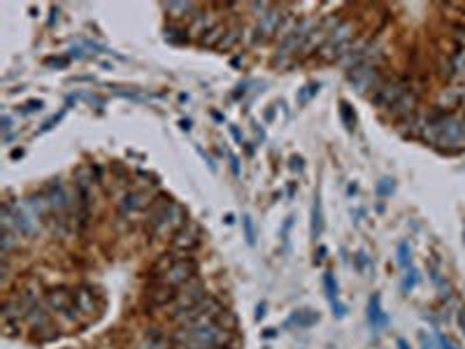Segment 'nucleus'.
<instances>
[{
	"label": "nucleus",
	"instance_id": "nucleus-1",
	"mask_svg": "<svg viewBox=\"0 0 465 349\" xmlns=\"http://www.w3.org/2000/svg\"><path fill=\"white\" fill-rule=\"evenodd\" d=\"M351 38H354V23L349 21H342L331 35L326 38L324 47L319 49V58L321 61H340L344 49L351 45Z\"/></svg>",
	"mask_w": 465,
	"mask_h": 349
},
{
	"label": "nucleus",
	"instance_id": "nucleus-2",
	"mask_svg": "<svg viewBox=\"0 0 465 349\" xmlns=\"http://www.w3.org/2000/svg\"><path fill=\"white\" fill-rule=\"evenodd\" d=\"M196 272H198V263L189 256V259H180L160 277H151V282H154V284L170 287V289H182L184 284H189L191 279H196Z\"/></svg>",
	"mask_w": 465,
	"mask_h": 349
},
{
	"label": "nucleus",
	"instance_id": "nucleus-3",
	"mask_svg": "<svg viewBox=\"0 0 465 349\" xmlns=\"http://www.w3.org/2000/svg\"><path fill=\"white\" fill-rule=\"evenodd\" d=\"M186 223V210L180 205V203H170L168 205V210L160 214V217L156 219V223L151 226V236L154 238H168V236H175L177 231H180L182 226Z\"/></svg>",
	"mask_w": 465,
	"mask_h": 349
},
{
	"label": "nucleus",
	"instance_id": "nucleus-4",
	"mask_svg": "<svg viewBox=\"0 0 465 349\" xmlns=\"http://www.w3.org/2000/svg\"><path fill=\"white\" fill-rule=\"evenodd\" d=\"M349 82L359 94H366V91H372V94H375V91L384 84V77H382L379 65L363 63V65H359V68L349 70Z\"/></svg>",
	"mask_w": 465,
	"mask_h": 349
},
{
	"label": "nucleus",
	"instance_id": "nucleus-5",
	"mask_svg": "<svg viewBox=\"0 0 465 349\" xmlns=\"http://www.w3.org/2000/svg\"><path fill=\"white\" fill-rule=\"evenodd\" d=\"M202 298H207V291H205V284H202L198 277L191 279L189 284H184L182 289H177V298H175L170 319H175L177 314H182V312H186V310H191V307L198 305Z\"/></svg>",
	"mask_w": 465,
	"mask_h": 349
},
{
	"label": "nucleus",
	"instance_id": "nucleus-6",
	"mask_svg": "<svg viewBox=\"0 0 465 349\" xmlns=\"http://www.w3.org/2000/svg\"><path fill=\"white\" fill-rule=\"evenodd\" d=\"M412 87H410V82L400 77V79H384V84L379 87L375 94H372V103H375L379 110H388L398 98H403L405 94H407Z\"/></svg>",
	"mask_w": 465,
	"mask_h": 349
},
{
	"label": "nucleus",
	"instance_id": "nucleus-7",
	"mask_svg": "<svg viewBox=\"0 0 465 349\" xmlns=\"http://www.w3.org/2000/svg\"><path fill=\"white\" fill-rule=\"evenodd\" d=\"M170 240H173V252L182 254V256H189L191 252H196V249L200 247V243H202V231H200L198 223L186 221L184 226L177 231Z\"/></svg>",
	"mask_w": 465,
	"mask_h": 349
},
{
	"label": "nucleus",
	"instance_id": "nucleus-8",
	"mask_svg": "<svg viewBox=\"0 0 465 349\" xmlns=\"http://www.w3.org/2000/svg\"><path fill=\"white\" fill-rule=\"evenodd\" d=\"M5 207L10 210V217H12L16 236H21V238L38 236V231H40V226L35 223L38 217H35V212H33L28 205H12V203H5Z\"/></svg>",
	"mask_w": 465,
	"mask_h": 349
},
{
	"label": "nucleus",
	"instance_id": "nucleus-9",
	"mask_svg": "<svg viewBox=\"0 0 465 349\" xmlns=\"http://www.w3.org/2000/svg\"><path fill=\"white\" fill-rule=\"evenodd\" d=\"M284 16L286 14L279 10V7H270L268 12L261 14V21L256 23V28H253V40H256V43H266V40L279 35Z\"/></svg>",
	"mask_w": 465,
	"mask_h": 349
},
{
	"label": "nucleus",
	"instance_id": "nucleus-10",
	"mask_svg": "<svg viewBox=\"0 0 465 349\" xmlns=\"http://www.w3.org/2000/svg\"><path fill=\"white\" fill-rule=\"evenodd\" d=\"M175 298H177V289L154 284V282H151L149 289H147L145 305H147V310L154 314V310H163V307H168V305H175Z\"/></svg>",
	"mask_w": 465,
	"mask_h": 349
},
{
	"label": "nucleus",
	"instance_id": "nucleus-11",
	"mask_svg": "<svg viewBox=\"0 0 465 349\" xmlns=\"http://www.w3.org/2000/svg\"><path fill=\"white\" fill-rule=\"evenodd\" d=\"M417 107H419V91L417 89H410L407 94H405L403 98H398L391 107H388V116H391L393 121H405L407 116H412L414 112H417Z\"/></svg>",
	"mask_w": 465,
	"mask_h": 349
},
{
	"label": "nucleus",
	"instance_id": "nucleus-12",
	"mask_svg": "<svg viewBox=\"0 0 465 349\" xmlns=\"http://www.w3.org/2000/svg\"><path fill=\"white\" fill-rule=\"evenodd\" d=\"M151 205V194L147 189H133L128 191L124 198H121V203H119V212L126 214V217H131V214H138L142 210H147V207Z\"/></svg>",
	"mask_w": 465,
	"mask_h": 349
},
{
	"label": "nucleus",
	"instance_id": "nucleus-13",
	"mask_svg": "<svg viewBox=\"0 0 465 349\" xmlns=\"http://www.w3.org/2000/svg\"><path fill=\"white\" fill-rule=\"evenodd\" d=\"M45 198L49 203V210L56 212V214H65L67 207H70V196H67V191L63 189V184L58 179L49 182V184H47Z\"/></svg>",
	"mask_w": 465,
	"mask_h": 349
},
{
	"label": "nucleus",
	"instance_id": "nucleus-14",
	"mask_svg": "<svg viewBox=\"0 0 465 349\" xmlns=\"http://www.w3.org/2000/svg\"><path fill=\"white\" fill-rule=\"evenodd\" d=\"M47 305L56 312H67L75 305V294L67 287H56L47 291Z\"/></svg>",
	"mask_w": 465,
	"mask_h": 349
},
{
	"label": "nucleus",
	"instance_id": "nucleus-15",
	"mask_svg": "<svg viewBox=\"0 0 465 349\" xmlns=\"http://www.w3.org/2000/svg\"><path fill=\"white\" fill-rule=\"evenodd\" d=\"M75 307H77V312L84 314H93L98 310V296L93 287H80L75 291Z\"/></svg>",
	"mask_w": 465,
	"mask_h": 349
},
{
	"label": "nucleus",
	"instance_id": "nucleus-16",
	"mask_svg": "<svg viewBox=\"0 0 465 349\" xmlns=\"http://www.w3.org/2000/svg\"><path fill=\"white\" fill-rule=\"evenodd\" d=\"M140 349H173V338H168L160 328H149L142 338Z\"/></svg>",
	"mask_w": 465,
	"mask_h": 349
},
{
	"label": "nucleus",
	"instance_id": "nucleus-17",
	"mask_svg": "<svg viewBox=\"0 0 465 349\" xmlns=\"http://www.w3.org/2000/svg\"><path fill=\"white\" fill-rule=\"evenodd\" d=\"M368 319H370V326L379 331V328H384L386 323H388V317L384 314L382 310V298H379L377 294L370 298V303H368Z\"/></svg>",
	"mask_w": 465,
	"mask_h": 349
},
{
	"label": "nucleus",
	"instance_id": "nucleus-18",
	"mask_svg": "<svg viewBox=\"0 0 465 349\" xmlns=\"http://www.w3.org/2000/svg\"><path fill=\"white\" fill-rule=\"evenodd\" d=\"M324 233V207H321V196H314V205H312V238H321Z\"/></svg>",
	"mask_w": 465,
	"mask_h": 349
},
{
	"label": "nucleus",
	"instance_id": "nucleus-19",
	"mask_svg": "<svg viewBox=\"0 0 465 349\" xmlns=\"http://www.w3.org/2000/svg\"><path fill=\"white\" fill-rule=\"evenodd\" d=\"M180 259H189V256H177V252H165V254H160L158 259H156V263H154V277H160L163 275L165 270H170L173 265L180 261Z\"/></svg>",
	"mask_w": 465,
	"mask_h": 349
},
{
	"label": "nucleus",
	"instance_id": "nucleus-20",
	"mask_svg": "<svg viewBox=\"0 0 465 349\" xmlns=\"http://www.w3.org/2000/svg\"><path fill=\"white\" fill-rule=\"evenodd\" d=\"M226 26H221V23H217L214 28H209L205 35L200 38V45L202 47H219V43L224 40V35H226Z\"/></svg>",
	"mask_w": 465,
	"mask_h": 349
},
{
	"label": "nucleus",
	"instance_id": "nucleus-21",
	"mask_svg": "<svg viewBox=\"0 0 465 349\" xmlns=\"http://www.w3.org/2000/svg\"><path fill=\"white\" fill-rule=\"evenodd\" d=\"M319 321V314L317 312H312V310H302V312H295L293 317L286 321L291 326V323H295L298 328H310L312 323H317Z\"/></svg>",
	"mask_w": 465,
	"mask_h": 349
},
{
	"label": "nucleus",
	"instance_id": "nucleus-22",
	"mask_svg": "<svg viewBox=\"0 0 465 349\" xmlns=\"http://www.w3.org/2000/svg\"><path fill=\"white\" fill-rule=\"evenodd\" d=\"M165 10L170 12L173 19H182V16H193V14H196V5H193V3H168Z\"/></svg>",
	"mask_w": 465,
	"mask_h": 349
},
{
	"label": "nucleus",
	"instance_id": "nucleus-23",
	"mask_svg": "<svg viewBox=\"0 0 465 349\" xmlns=\"http://www.w3.org/2000/svg\"><path fill=\"white\" fill-rule=\"evenodd\" d=\"M240 38H242V28H228L226 35H224V40L219 43L217 49H221V52H231L233 47H238Z\"/></svg>",
	"mask_w": 465,
	"mask_h": 349
},
{
	"label": "nucleus",
	"instance_id": "nucleus-24",
	"mask_svg": "<svg viewBox=\"0 0 465 349\" xmlns=\"http://www.w3.org/2000/svg\"><path fill=\"white\" fill-rule=\"evenodd\" d=\"M165 40H168V43H175V45L186 43V40H189V28L168 26V28H165Z\"/></svg>",
	"mask_w": 465,
	"mask_h": 349
},
{
	"label": "nucleus",
	"instance_id": "nucleus-25",
	"mask_svg": "<svg viewBox=\"0 0 465 349\" xmlns=\"http://www.w3.org/2000/svg\"><path fill=\"white\" fill-rule=\"evenodd\" d=\"M324 287H326V296H328V301H331V305L340 303V294H337V282L333 277V272H326L324 275Z\"/></svg>",
	"mask_w": 465,
	"mask_h": 349
},
{
	"label": "nucleus",
	"instance_id": "nucleus-26",
	"mask_svg": "<svg viewBox=\"0 0 465 349\" xmlns=\"http://www.w3.org/2000/svg\"><path fill=\"white\" fill-rule=\"evenodd\" d=\"M417 282H419V272L414 265H410L407 270H405V279H403V291L405 294H410V291L417 287Z\"/></svg>",
	"mask_w": 465,
	"mask_h": 349
},
{
	"label": "nucleus",
	"instance_id": "nucleus-27",
	"mask_svg": "<svg viewBox=\"0 0 465 349\" xmlns=\"http://www.w3.org/2000/svg\"><path fill=\"white\" fill-rule=\"evenodd\" d=\"M398 263L403 270H407L412 265V249H410V243H400L398 245Z\"/></svg>",
	"mask_w": 465,
	"mask_h": 349
},
{
	"label": "nucleus",
	"instance_id": "nucleus-28",
	"mask_svg": "<svg viewBox=\"0 0 465 349\" xmlns=\"http://www.w3.org/2000/svg\"><path fill=\"white\" fill-rule=\"evenodd\" d=\"M340 116H342L344 126L351 131V128H354V123H356V114H354L351 105L346 103V101H342V103H340Z\"/></svg>",
	"mask_w": 465,
	"mask_h": 349
},
{
	"label": "nucleus",
	"instance_id": "nucleus-29",
	"mask_svg": "<svg viewBox=\"0 0 465 349\" xmlns=\"http://www.w3.org/2000/svg\"><path fill=\"white\" fill-rule=\"evenodd\" d=\"M242 226H244V238H247V245H253L256 243V228H253V221L249 214H244L242 217Z\"/></svg>",
	"mask_w": 465,
	"mask_h": 349
},
{
	"label": "nucleus",
	"instance_id": "nucleus-30",
	"mask_svg": "<svg viewBox=\"0 0 465 349\" xmlns=\"http://www.w3.org/2000/svg\"><path fill=\"white\" fill-rule=\"evenodd\" d=\"M461 98H463L461 94H454V91L449 89V91H444V94H442V105L452 107V105H456V103H459Z\"/></svg>",
	"mask_w": 465,
	"mask_h": 349
},
{
	"label": "nucleus",
	"instance_id": "nucleus-31",
	"mask_svg": "<svg viewBox=\"0 0 465 349\" xmlns=\"http://www.w3.org/2000/svg\"><path fill=\"white\" fill-rule=\"evenodd\" d=\"M3 328H5V336L7 338H14V336H19V321H3Z\"/></svg>",
	"mask_w": 465,
	"mask_h": 349
},
{
	"label": "nucleus",
	"instance_id": "nucleus-32",
	"mask_svg": "<svg viewBox=\"0 0 465 349\" xmlns=\"http://www.w3.org/2000/svg\"><path fill=\"white\" fill-rule=\"evenodd\" d=\"M379 196H386V194H391L393 191V179H382L379 182Z\"/></svg>",
	"mask_w": 465,
	"mask_h": 349
},
{
	"label": "nucleus",
	"instance_id": "nucleus-33",
	"mask_svg": "<svg viewBox=\"0 0 465 349\" xmlns=\"http://www.w3.org/2000/svg\"><path fill=\"white\" fill-rule=\"evenodd\" d=\"M439 345H442V349H461L449 336H439Z\"/></svg>",
	"mask_w": 465,
	"mask_h": 349
},
{
	"label": "nucleus",
	"instance_id": "nucleus-34",
	"mask_svg": "<svg viewBox=\"0 0 465 349\" xmlns=\"http://www.w3.org/2000/svg\"><path fill=\"white\" fill-rule=\"evenodd\" d=\"M67 63H70V61H67L65 56H61V58H47V65H54V68H65Z\"/></svg>",
	"mask_w": 465,
	"mask_h": 349
},
{
	"label": "nucleus",
	"instance_id": "nucleus-35",
	"mask_svg": "<svg viewBox=\"0 0 465 349\" xmlns=\"http://www.w3.org/2000/svg\"><path fill=\"white\" fill-rule=\"evenodd\" d=\"M42 107V103L40 101H31L26 107H23V114H31V112H35V110H40Z\"/></svg>",
	"mask_w": 465,
	"mask_h": 349
},
{
	"label": "nucleus",
	"instance_id": "nucleus-36",
	"mask_svg": "<svg viewBox=\"0 0 465 349\" xmlns=\"http://www.w3.org/2000/svg\"><path fill=\"white\" fill-rule=\"evenodd\" d=\"M419 340H421V347H424V349H435L433 340H430L426 333H421V336H419Z\"/></svg>",
	"mask_w": 465,
	"mask_h": 349
},
{
	"label": "nucleus",
	"instance_id": "nucleus-37",
	"mask_svg": "<svg viewBox=\"0 0 465 349\" xmlns=\"http://www.w3.org/2000/svg\"><path fill=\"white\" fill-rule=\"evenodd\" d=\"M366 263H368V256H366V252H361V254L356 256V265H359V270H366Z\"/></svg>",
	"mask_w": 465,
	"mask_h": 349
},
{
	"label": "nucleus",
	"instance_id": "nucleus-38",
	"mask_svg": "<svg viewBox=\"0 0 465 349\" xmlns=\"http://www.w3.org/2000/svg\"><path fill=\"white\" fill-rule=\"evenodd\" d=\"M291 168H293V170H302V159L293 156V159H291Z\"/></svg>",
	"mask_w": 465,
	"mask_h": 349
},
{
	"label": "nucleus",
	"instance_id": "nucleus-39",
	"mask_svg": "<svg viewBox=\"0 0 465 349\" xmlns=\"http://www.w3.org/2000/svg\"><path fill=\"white\" fill-rule=\"evenodd\" d=\"M231 168H233V172H235V174H240V165H238V159H235L233 154H231Z\"/></svg>",
	"mask_w": 465,
	"mask_h": 349
},
{
	"label": "nucleus",
	"instance_id": "nucleus-40",
	"mask_svg": "<svg viewBox=\"0 0 465 349\" xmlns=\"http://www.w3.org/2000/svg\"><path fill=\"white\" fill-rule=\"evenodd\" d=\"M231 131H233V138H235V140H238V143L242 145V133H240L238 128H235V126H231Z\"/></svg>",
	"mask_w": 465,
	"mask_h": 349
},
{
	"label": "nucleus",
	"instance_id": "nucleus-41",
	"mask_svg": "<svg viewBox=\"0 0 465 349\" xmlns=\"http://www.w3.org/2000/svg\"><path fill=\"white\" fill-rule=\"evenodd\" d=\"M266 317V305H258V312H256V319H263Z\"/></svg>",
	"mask_w": 465,
	"mask_h": 349
},
{
	"label": "nucleus",
	"instance_id": "nucleus-42",
	"mask_svg": "<svg viewBox=\"0 0 465 349\" xmlns=\"http://www.w3.org/2000/svg\"><path fill=\"white\" fill-rule=\"evenodd\" d=\"M324 256H326V247H321V249H319V256H317L314 261H317V263H321V259H324Z\"/></svg>",
	"mask_w": 465,
	"mask_h": 349
},
{
	"label": "nucleus",
	"instance_id": "nucleus-43",
	"mask_svg": "<svg viewBox=\"0 0 465 349\" xmlns=\"http://www.w3.org/2000/svg\"><path fill=\"white\" fill-rule=\"evenodd\" d=\"M398 347H400V349H410V345L405 343V340H398Z\"/></svg>",
	"mask_w": 465,
	"mask_h": 349
},
{
	"label": "nucleus",
	"instance_id": "nucleus-44",
	"mask_svg": "<svg viewBox=\"0 0 465 349\" xmlns=\"http://www.w3.org/2000/svg\"><path fill=\"white\" fill-rule=\"evenodd\" d=\"M461 326H463V331H465V310L461 312Z\"/></svg>",
	"mask_w": 465,
	"mask_h": 349
}]
</instances>
